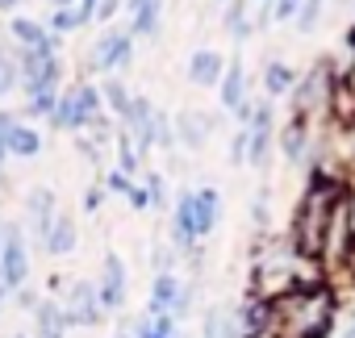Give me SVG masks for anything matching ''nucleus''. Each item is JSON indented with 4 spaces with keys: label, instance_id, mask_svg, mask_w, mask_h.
<instances>
[{
    "label": "nucleus",
    "instance_id": "nucleus-31",
    "mask_svg": "<svg viewBox=\"0 0 355 338\" xmlns=\"http://www.w3.org/2000/svg\"><path fill=\"white\" fill-rule=\"evenodd\" d=\"M13 125H17L13 113H0V167H5V159H9V134H13Z\"/></svg>",
    "mask_w": 355,
    "mask_h": 338
},
{
    "label": "nucleus",
    "instance_id": "nucleus-28",
    "mask_svg": "<svg viewBox=\"0 0 355 338\" xmlns=\"http://www.w3.org/2000/svg\"><path fill=\"white\" fill-rule=\"evenodd\" d=\"M297 13H301V0H268V21L276 26H284V21H297Z\"/></svg>",
    "mask_w": 355,
    "mask_h": 338
},
{
    "label": "nucleus",
    "instance_id": "nucleus-37",
    "mask_svg": "<svg viewBox=\"0 0 355 338\" xmlns=\"http://www.w3.org/2000/svg\"><path fill=\"white\" fill-rule=\"evenodd\" d=\"M17 5H21V0H0V9H5V13H13Z\"/></svg>",
    "mask_w": 355,
    "mask_h": 338
},
{
    "label": "nucleus",
    "instance_id": "nucleus-9",
    "mask_svg": "<svg viewBox=\"0 0 355 338\" xmlns=\"http://www.w3.org/2000/svg\"><path fill=\"white\" fill-rule=\"evenodd\" d=\"M9 34H13V42H17V55H59V46H63V38L59 34H51L46 30V21H38V17H13L9 21Z\"/></svg>",
    "mask_w": 355,
    "mask_h": 338
},
{
    "label": "nucleus",
    "instance_id": "nucleus-3",
    "mask_svg": "<svg viewBox=\"0 0 355 338\" xmlns=\"http://www.w3.org/2000/svg\"><path fill=\"white\" fill-rule=\"evenodd\" d=\"M130 63H134V34L121 30V26H109V30L92 42V51H88V59H84V71H92V75H117V71H125Z\"/></svg>",
    "mask_w": 355,
    "mask_h": 338
},
{
    "label": "nucleus",
    "instance_id": "nucleus-38",
    "mask_svg": "<svg viewBox=\"0 0 355 338\" xmlns=\"http://www.w3.org/2000/svg\"><path fill=\"white\" fill-rule=\"evenodd\" d=\"M113 338H134V326H130V330H117Z\"/></svg>",
    "mask_w": 355,
    "mask_h": 338
},
{
    "label": "nucleus",
    "instance_id": "nucleus-13",
    "mask_svg": "<svg viewBox=\"0 0 355 338\" xmlns=\"http://www.w3.org/2000/svg\"><path fill=\"white\" fill-rule=\"evenodd\" d=\"M125 263H121V255H105V263H101V280H96V292H101V305H105V313L109 309H121V301H125Z\"/></svg>",
    "mask_w": 355,
    "mask_h": 338
},
{
    "label": "nucleus",
    "instance_id": "nucleus-17",
    "mask_svg": "<svg viewBox=\"0 0 355 338\" xmlns=\"http://www.w3.org/2000/svg\"><path fill=\"white\" fill-rule=\"evenodd\" d=\"M222 26H226L230 42H251V38L259 34V26H255V13H251V0H234V5H226V13H222Z\"/></svg>",
    "mask_w": 355,
    "mask_h": 338
},
{
    "label": "nucleus",
    "instance_id": "nucleus-39",
    "mask_svg": "<svg viewBox=\"0 0 355 338\" xmlns=\"http://www.w3.org/2000/svg\"><path fill=\"white\" fill-rule=\"evenodd\" d=\"M5 296H9V288H5V284H0V305H5Z\"/></svg>",
    "mask_w": 355,
    "mask_h": 338
},
{
    "label": "nucleus",
    "instance_id": "nucleus-4",
    "mask_svg": "<svg viewBox=\"0 0 355 338\" xmlns=\"http://www.w3.org/2000/svg\"><path fill=\"white\" fill-rule=\"evenodd\" d=\"M247 130V163L251 167H268L272 163V146H276V109L272 100L251 105V117L243 121Z\"/></svg>",
    "mask_w": 355,
    "mask_h": 338
},
{
    "label": "nucleus",
    "instance_id": "nucleus-40",
    "mask_svg": "<svg viewBox=\"0 0 355 338\" xmlns=\"http://www.w3.org/2000/svg\"><path fill=\"white\" fill-rule=\"evenodd\" d=\"M251 5H268V0H251Z\"/></svg>",
    "mask_w": 355,
    "mask_h": 338
},
{
    "label": "nucleus",
    "instance_id": "nucleus-5",
    "mask_svg": "<svg viewBox=\"0 0 355 338\" xmlns=\"http://www.w3.org/2000/svg\"><path fill=\"white\" fill-rule=\"evenodd\" d=\"M330 92H334V80H330V67L326 63H313L301 80H297V88H293V113L297 117H313V113H322V109H330Z\"/></svg>",
    "mask_w": 355,
    "mask_h": 338
},
{
    "label": "nucleus",
    "instance_id": "nucleus-32",
    "mask_svg": "<svg viewBox=\"0 0 355 338\" xmlns=\"http://www.w3.org/2000/svg\"><path fill=\"white\" fill-rule=\"evenodd\" d=\"M230 163H234V167L247 163V130H239V134L230 138Z\"/></svg>",
    "mask_w": 355,
    "mask_h": 338
},
{
    "label": "nucleus",
    "instance_id": "nucleus-10",
    "mask_svg": "<svg viewBox=\"0 0 355 338\" xmlns=\"http://www.w3.org/2000/svg\"><path fill=\"white\" fill-rule=\"evenodd\" d=\"M218 92H222V109H226V113H234L239 121L251 117V84H247L243 59H230V63H226V75H222Z\"/></svg>",
    "mask_w": 355,
    "mask_h": 338
},
{
    "label": "nucleus",
    "instance_id": "nucleus-36",
    "mask_svg": "<svg viewBox=\"0 0 355 338\" xmlns=\"http://www.w3.org/2000/svg\"><path fill=\"white\" fill-rule=\"evenodd\" d=\"M51 9H63V5H80V0H46Z\"/></svg>",
    "mask_w": 355,
    "mask_h": 338
},
{
    "label": "nucleus",
    "instance_id": "nucleus-20",
    "mask_svg": "<svg viewBox=\"0 0 355 338\" xmlns=\"http://www.w3.org/2000/svg\"><path fill=\"white\" fill-rule=\"evenodd\" d=\"M218 222H222V193L205 184V188H197V234L209 238L218 230Z\"/></svg>",
    "mask_w": 355,
    "mask_h": 338
},
{
    "label": "nucleus",
    "instance_id": "nucleus-18",
    "mask_svg": "<svg viewBox=\"0 0 355 338\" xmlns=\"http://www.w3.org/2000/svg\"><path fill=\"white\" fill-rule=\"evenodd\" d=\"M26 213H30V226H34V234L42 238V234L51 230L55 213H59V205H55V193H51V188H34V193L26 197Z\"/></svg>",
    "mask_w": 355,
    "mask_h": 338
},
{
    "label": "nucleus",
    "instance_id": "nucleus-35",
    "mask_svg": "<svg viewBox=\"0 0 355 338\" xmlns=\"http://www.w3.org/2000/svg\"><path fill=\"white\" fill-rule=\"evenodd\" d=\"M343 46H347V55L355 59V26H347V34H343Z\"/></svg>",
    "mask_w": 355,
    "mask_h": 338
},
{
    "label": "nucleus",
    "instance_id": "nucleus-7",
    "mask_svg": "<svg viewBox=\"0 0 355 338\" xmlns=\"http://www.w3.org/2000/svg\"><path fill=\"white\" fill-rule=\"evenodd\" d=\"M30 280V251H26V238L17 226L5 230V247H0V284H5L9 292L26 288Z\"/></svg>",
    "mask_w": 355,
    "mask_h": 338
},
{
    "label": "nucleus",
    "instance_id": "nucleus-24",
    "mask_svg": "<svg viewBox=\"0 0 355 338\" xmlns=\"http://www.w3.org/2000/svg\"><path fill=\"white\" fill-rule=\"evenodd\" d=\"M84 26H88V17L80 13V5L51 9V17H46V30H51V34H59V38H67V34H80Z\"/></svg>",
    "mask_w": 355,
    "mask_h": 338
},
{
    "label": "nucleus",
    "instance_id": "nucleus-29",
    "mask_svg": "<svg viewBox=\"0 0 355 338\" xmlns=\"http://www.w3.org/2000/svg\"><path fill=\"white\" fill-rule=\"evenodd\" d=\"M142 184H146V197H150V205H155V209H167V176H159V172H146V176H142Z\"/></svg>",
    "mask_w": 355,
    "mask_h": 338
},
{
    "label": "nucleus",
    "instance_id": "nucleus-19",
    "mask_svg": "<svg viewBox=\"0 0 355 338\" xmlns=\"http://www.w3.org/2000/svg\"><path fill=\"white\" fill-rule=\"evenodd\" d=\"M76 242H80V230H76V222H71L67 213H55L51 230L42 234V247H46L51 255H71V251H76Z\"/></svg>",
    "mask_w": 355,
    "mask_h": 338
},
{
    "label": "nucleus",
    "instance_id": "nucleus-16",
    "mask_svg": "<svg viewBox=\"0 0 355 338\" xmlns=\"http://www.w3.org/2000/svg\"><path fill=\"white\" fill-rule=\"evenodd\" d=\"M276 146H280V154L288 159V163H301L305 159V150H309V117H288V125L276 134Z\"/></svg>",
    "mask_w": 355,
    "mask_h": 338
},
{
    "label": "nucleus",
    "instance_id": "nucleus-33",
    "mask_svg": "<svg viewBox=\"0 0 355 338\" xmlns=\"http://www.w3.org/2000/svg\"><path fill=\"white\" fill-rule=\"evenodd\" d=\"M101 201H105V184H92V188H84V197H80L84 213H96V209H101Z\"/></svg>",
    "mask_w": 355,
    "mask_h": 338
},
{
    "label": "nucleus",
    "instance_id": "nucleus-26",
    "mask_svg": "<svg viewBox=\"0 0 355 338\" xmlns=\"http://www.w3.org/2000/svg\"><path fill=\"white\" fill-rule=\"evenodd\" d=\"M17 84H21V63H17V55L0 46V96H9Z\"/></svg>",
    "mask_w": 355,
    "mask_h": 338
},
{
    "label": "nucleus",
    "instance_id": "nucleus-30",
    "mask_svg": "<svg viewBox=\"0 0 355 338\" xmlns=\"http://www.w3.org/2000/svg\"><path fill=\"white\" fill-rule=\"evenodd\" d=\"M101 184H105V193H113V197H130V188H134V176H125L121 167H113V172H109Z\"/></svg>",
    "mask_w": 355,
    "mask_h": 338
},
{
    "label": "nucleus",
    "instance_id": "nucleus-25",
    "mask_svg": "<svg viewBox=\"0 0 355 338\" xmlns=\"http://www.w3.org/2000/svg\"><path fill=\"white\" fill-rule=\"evenodd\" d=\"M9 154H17V159H34V154H42V134L34 130V125H13V134H9Z\"/></svg>",
    "mask_w": 355,
    "mask_h": 338
},
{
    "label": "nucleus",
    "instance_id": "nucleus-1",
    "mask_svg": "<svg viewBox=\"0 0 355 338\" xmlns=\"http://www.w3.org/2000/svg\"><path fill=\"white\" fill-rule=\"evenodd\" d=\"M21 63V92H26V113L30 117H51L59 88H63V59L59 55H17Z\"/></svg>",
    "mask_w": 355,
    "mask_h": 338
},
{
    "label": "nucleus",
    "instance_id": "nucleus-8",
    "mask_svg": "<svg viewBox=\"0 0 355 338\" xmlns=\"http://www.w3.org/2000/svg\"><path fill=\"white\" fill-rule=\"evenodd\" d=\"M63 321L67 326H96L101 317H105V305H101V292H96V284H88V280H76L71 288H67V296H63Z\"/></svg>",
    "mask_w": 355,
    "mask_h": 338
},
{
    "label": "nucleus",
    "instance_id": "nucleus-34",
    "mask_svg": "<svg viewBox=\"0 0 355 338\" xmlns=\"http://www.w3.org/2000/svg\"><path fill=\"white\" fill-rule=\"evenodd\" d=\"M121 9H125V0H101V5H96V21H113Z\"/></svg>",
    "mask_w": 355,
    "mask_h": 338
},
{
    "label": "nucleus",
    "instance_id": "nucleus-14",
    "mask_svg": "<svg viewBox=\"0 0 355 338\" xmlns=\"http://www.w3.org/2000/svg\"><path fill=\"white\" fill-rule=\"evenodd\" d=\"M222 75H226V59H222V51H214V46H197V51L189 55V80H193L197 88H218Z\"/></svg>",
    "mask_w": 355,
    "mask_h": 338
},
{
    "label": "nucleus",
    "instance_id": "nucleus-2",
    "mask_svg": "<svg viewBox=\"0 0 355 338\" xmlns=\"http://www.w3.org/2000/svg\"><path fill=\"white\" fill-rule=\"evenodd\" d=\"M109 113H105V96H101V84L96 80H80V84H71V88H63L59 92V100H55V113L46 117L55 130H67V134H84L88 125H96V121H105Z\"/></svg>",
    "mask_w": 355,
    "mask_h": 338
},
{
    "label": "nucleus",
    "instance_id": "nucleus-22",
    "mask_svg": "<svg viewBox=\"0 0 355 338\" xmlns=\"http://www.w3.org/2000/svg\"><path fill=\"white\" fill-rule=\"evenodd\" d=\"M101 96H105V113H109L113 121H121V117L130 113V105H134V92H130L125 80H117V75H105V80H101Z\"/></svg>",
    "mask_w": 355,
    "mask_h": 338
},
{
    "label": "nucleus",
    "instance_id": "nucleus-11",
    "mask_svg": "<svg viewBox=\"0 0 355 338\" xmlns=\"http://www.w3.org/2000/svg\"><path fill=\"white\" fill-rule=\"evenodd\" d=\"M171 242L180 247L184 255L201 242V234H197V188L193 193L184 188L180 197L171 201Z\"/></svg>",
    "mask_w": 355,
    "mask_h": 338
},
{
    "label": "nucleus",
    "instance_id": "nucleus-23",
    "mask_svg": "<svg viewBox=\"0 0 355 338\" xmlns=\"http://www.w3.org/2000/svg\"><path fill=\"white\" fill-rule=\"evenodd\" d=\"M180 317L171 313H146L142 321H134V338H180Z\"/></svg>",
    "mask_w": 355,
    "mask_h": 338
},
{
    "label": "nucleus",
    "instance_id": "nucleus-6",
    "mask_svg": "<svg viewBox=\"0 0 355 338\" xmlns=\"http://www.w3.org/2000/svg\"><path fill=\"white\" fill-rule=\"evenodd\" d=\"M193 305L189 284L175 276V272H159L150 280V296H146V313H171V317H184Z\"/></svg>",
    "mask_w": 355,
    "mask_h": 338
},
{
    "label": "nucleus",
    "instance_id": "nucleus-21",
    "mask_svg": "<svg viewBox=\"0 0 355 338\" xmlns=\"http://www.w3.org/2000/svg\"><path fill=\"white\" fill-rule=\"evenodd\" d=\"M293 88H297V71H293L284 59H272V63L263 67V92H268V100L293 96Z\"/></svg>",
    "mask_w": 355,
    "mask_h": 338
},
{
    "label": "nucleus",
    "instance_id": "nucleus-12",
    "mask_svg": "<svg viewBox=\"0 0 355 338\" xmlns=\"http://www.w3.org/2000/svg\"><path fill=\"white\" fill-rule=\"evenodd\" d=\"M214 130H218V117L205 113V109H184L180 117H175V142L189 146V150H205Z\"/></svg>",
    "mask_w": 355,
    "mask_h": 338
},
{
    "label": "nucleus",
    "instance_id": "nucleus-27",
    "mask_svg": "<svg viewBox=\"0 0 355 338\" xmlns=\"http://www.w3.org/2000/svg\"><path fill=\"white\" fill-rule=\"evenodd\" d=\"M322 9H326V0H301V13H297V30L301 34H313L318 26H322Z\"/></svg>",
    "mask_w": 355,
    "mask_h": 338
},
{
    "label": "nucleus",
    "instance_id": "nucleus-15",
    "mask_svg": "<svg viewBox=\"0 0 355 338\" xmlns=\"http://www.w3.org/2000/svg\"><path fill=\"white\" fill-rule=\"evenodd\" d=\"M163 5L167 0H125V17H130V34L134 38H155L163 26Z\"/></svg>",
    "mask_w": 355,
    "mask_h": 338
},
{
    "label": "nucleus",
    "instance_id": "nucleus-41",
    "mask_svg": "<svg viewBox=\"0 0 355 338\" xmlns=\"http://www.w3.org/2000/svg\"><path fill=\"white\" fill-rule=\"evenodd\" d=\"M13 338H30V334H13Z\"/></svg>",
    "mask_w": 355,
    "mask_h": 338
},
{
    "label": "nucleus",
    "instance_id": "nucleus-42",
    "mask_svg": "<svg viewBox=\"0 0 355 338\" xmlns=\"http://www.w3.org/2000/svg\"><path fill=\"white\" fill-rule=\"evenodd\" d=\"M0 247H5V234H0Z\"/></svg>",
    "mask_w": 355,
    "mask_h": 338
}]
</instances>
